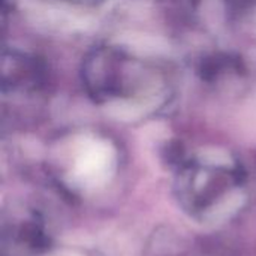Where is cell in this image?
<instances>
[{"label":"cell","instance_id":"7a4b0ae2","mask_svg":"<svg viewBox=\"0 0 256 256\" xmlns=\"http://www.w3.org/2000/svg\"><path fill=\"white\" fill-rule=\"evenodd\" d=\"M44 80L42 64L24 54L4 52L3 54V92L10 90H30L36 88Z\"/></svg>","mask_w":256,"mask_h":256},{"label":"cell","instance_id":"6da1fadb","mask_svg":"<svg viewBox=\"0 0 256 256\" xmlns=\"http://www.w3.org/2000/svg\"><path fill=\"white\" fill-rule=\"evenodd\" d=\"M132 60L120 50L99 46L87 54L82 62V82L96 102H110L130 94Z\"/></svg>","mask_w":256,"mask_h":256}]
</instances>
